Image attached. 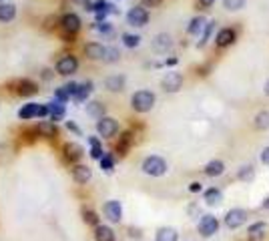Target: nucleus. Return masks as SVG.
I'll list each match as a JSON object with an SVG mask.
<instances>
[{"mask_svg": "<svg viewBox=\"0 0 269 241\" xmlns=\"http://www.w3.org/2000/svg\"><path fill=\"white\" fill-rule=\"evenodd\" d=\"M237 40V33L233 29H221L217 35H215V44H217V48H227V46H231L233 42Z\"/></svg>", "mask_w": 269, "mask_h": 241, "instance_id": "13", "label": "nucleus"}, {"mask_svg": "<svg viewBox=\"0 0 269 241\" xmlns=\"http://www.w3.org/2000/svg\"><path fill=\"white\" fill-rule=\"evenodd\" d=\"M203 173H205L207 177H211V179L221 177V175L225 173V163H223L221 159H213V161H209V163L203 167Z\"/></svg>", "mask_w": 269, "mask_h": 241, "instance_id": "18", "label": "nucleus"}, {"mask_svg": "<svg viewBox=\"0 0 269 241\" xmlns=\"http://www.w3.org/2000/svg\"><path fill=\"white\" fill-rule=\"evenodd\" d=\"M151 46H153V50L157 55H167L169 50L173 48V36L169 35V33H159V35L153 36Z\"/></svg>", "mask_w": 269, "mask_h": 241, "instance_id": "10", "label": "nucleus"}, {"mask_svg": "<svg viewBox=\"0 0 269 241\" xmlns=\"http://www.w3.org/2000/svg\"><path fill=\"white\" fill-rule=\"evenodd\" d=\"M16 18V6L10 2H2L0 4V22H12Z\"/></svg>", "mask_w": 269, "mask_h": 241, "instance_id": "25", "label": "nucleus"}, {"mask_svg": "<svg viewBox=\"0 0 269 241\" xmlns=\"http://www.w3.org/2000/svg\"><path fill=\"white\" fill-rule=\"evenodd\" d=\"M89 145H91V157L101 161L104 151H102V143L97 137H89Z\"/></svg>", "mask_w": 269, "mask_h": 241, "instance_id": "33", "label": "nucleus"}, {"mask_svg": "<svg viewBox=\"0 0 269 241\" xmlns=\"http://www.w3.org/2000/svg\"><path fill=\"white\" fill-rule=\"evenodd\" d=\"M78 70V59L74 55H65L63 59H59L57 63V72L63 74V76H70Z\"/></svg>", "mask_w": 269, "mask_h": 241, "instance_id": "9", "label": "nucleus"}, {"mask_svg": "<svg viewBox=\"0 0 269 241\" xmlns=\"http://www.w3.org/2000/svg\"><path fill=\"white\" fill-rule=\"evenodd\" d=\"M261 163L269 167V147H265V149L261 151Z\"/></svg>", "mask_w": 269, "mask_h": 241, "instance_id": "46", "label": "nucleus"}, {"mask_svg": "<svg viewBox=\"0 0 269 241\" xmlns=\"http://www.w3.org/2000/svg\"><path fill=\"white\" fill-rule=\"evenodd\" d=\"M95 241H115V231L109 225H97L95 227Z\"/></svg>", "mask_w": 269, "mask_h": 241, "instance_id": "29", "label": "nucleus"}, {"mask_svg": "<svg viewBox=\"0 0 269 241\" xmlns=\"http://www.w3.org/2000/svg\"><path fill=\"white\" fill-rule=\"evenodd\" d=\"M127 22H129L131 26H134V29L147 26V22H149V10H147L143 4L133 6V8L127 12Z\"/></svg>", "mask_w": 269, "mask_h": 241, "instance_id": "6", "label": "nucleus"}, {"mask_svg": "<svg viewBox=\"0 0 269 241\" xmlns=\"http://www.w3.org/2000/svg\"><path fill=\"white\" fill-rule=\"evenodd\" d=\"M97 133H99V137H102V139H113L119 133V121L104 115V117H101V119L97 121Z\"/></svg>", "mask_w": 269, "mask_h": 241, "instance_id": "5", "label": "nucleus"}, {"mask_svg": "<svg viewBox=\"0 0 269 241\" xmlns=\"http://www.w3.org/2000/svg\"><path fill=\"white\" fill-rule=\"evenodd\" d=\"M48 109H50V121L52 123H59V121H63L65 119V103H61V101H52V103H48Z\"/></svg>", "mask_w": 269, "mask_h": 241, "instance_id": "26", "label": "nucleus"}, {"mask_svg": "<svg viewBox=\"0 0 269 241\" xmlns=\"http://www.w3.org/2000/svg\"><path fill=\"white\" fill-rule=\"evenodd\" d=\"M223 8L227 12H239L245 8V0H223Z\"/></svg>", "mask_w": 269, "mask_h": 241, "instance_id": "35", "label": "nucleus"}, {"mask_svg": "<svg viewBox=\"0 0 269 241\" xmlns=\"http://www.w3.org/2000/svg\"><path fill=\"white\" fill-rule=\"evenodd\" d=\"M235 179L237 181H243V183H251L253 179H255V167L251 165V163H247V165H241L235 173Z\"/></svg>", "mask_w": 269, "mask_h": 241, "instance_id": "24", "label": "nucleus"}, {"mask_svg": "<svg viewBox=\"0 0 269 241\" xmlns=\"http://www.w3.org/2000/svg\"><path fill=\"white\" fill-rule=\"evenodd\" d=\"M18 89H16V93L20 95V97H33L38 93V85L31 81V78H22V81H18V85H16Z\"/></svg>", "mask_w": 269, "mask_h": 241, "instance_id": "19", "label": "nucleus"}, {"mask_svg": "<svg viewBox=\"0 0 269 241\" xmlns=\"http://www.w3.org/2000/svg\"><path fill=\"white\" fill-rule=\"evenodd\" d=\"M59 24H61V29H63L65 33H70V35H76V33L80 31V18H78V14H74V12L63 14L61 20H59Z\"/></svg>", "mask_w": 269, "mask_h": 241, "instance_id": "12", "label": "nucleus"}, {"mask_svg": "<svg viewBox=\"0 0 269 241\" xmlns=\"http://www.w3.org/2000/svg\"><path fill=\"white\" fill-rule=\"evenodd\" d=\"M261 207H263V209H269V195H267V197H265V199H263V203H261Z\"/></svg>", "mask_w": 269, "mask_h": 241, "instance_id": "52", "label": "nucleus"}, {"mask_svg": "<svg viewBox=\"0 0 269 241\" xmlns=\"http://www.w3.org/2000/svg\"><path fill=\"white\" fill-rule=\"evenodd\" d=\"M161 89L165 93H179L183 89V74L177 72V70H171L167 72L163 78H161Z\"/></svg>", "mask_w": 269, "mask_h": 241, "instance_id": "8", "label": "nucleus"}, {"mask_svg": "<svg viewBox=\"0 0 269 241\" xmlns=\"http://www.w3.org/2000/svg\"><path fill=\"white\" fill-rule=\"evenodd\" d=\"M63 38H65L67 42H74V35H70V33H65V31H63Z\"/></svg>", "mask_w": 269, "mask_h": 241, "instance_id": "48", "label": "nucleus"}, {"mask_svg": "<svg viewBox=\"0 0 269 241\" xmlns=\"http://www.w3.org/2000/svg\"><path fill=\"white\" fill-rule=\"evenodd\" d=\"M197 231H199V235L201 237H213L217 231H219V219L215 217V215H211V213H207V215H201V219H199V223H197Z\"/></svg>", "mask_w": 269, "mask_h": 241, "instance_id": "4", "label": "nucleus"}, {"mask_svg": "<svg viewBox=\"0 0 269 241\" xmlns=\"http://www.w3.org/2000/svg\"><path fill=\"white\" fill-rule=\"evenodd\" d=\"M203 199H205V203L209 207H215L221 203L223 193H221V189H217V187H209V189L203 193Z\"/></svg>", "mask_w": 269, "mask_h": 241, "instance_id": "23", "label": "nucleus"}, {"mask_svg": "<svg viewBox=\"0 0 269 241\" xmlns=\"http://www.w3.org/2000/svg\"><path fill=\"white\" fill-rule=\"evenodd\" d=\"M85 55H87V59H91V61H104L106 46H102L101 42H89V44L85 46Z\"/></svg>", "mask_w": 269, "mask_h": 241, "instance_id": "16", "label": "nucleus"}, {"mask_svg": "<svg viewBox=\"0 0 269 241\" xmlns=\"http://www.w3.org/2000/svg\"><path fill=\"white\" fill-rule=\"evenodd\" d=\"M102 213H104V217H106L111 223H119V221L123 219V205H121V201L111 199V201H106V203L102 205Z\"/></svg>", "mask_w": 269, "mask_h": 241, "instance_id": "11", "label": "nucleus"}, {"mask_svg": "<svg viewBox=\"0 0 269 241\" xmlns=\"http://www.w3.org/2000/svg\"><path fill=\"white\" fill-rule=\"evenodd\" d=\"M93 81H87V83H83V85H78V91H76V95H74V101L76 103H85L87 99H89V95L93 93Z\"/></svg>", "mask_w": 269, "mask_h": 241, "instance_id": "28", "label": "nucleus"}, {"mask_svg": "<svg viewBox=\"0 0 269 241\" xmlns=\"http://www.w3.org/2000/svg\"><path fill=\"white\" fill-rule=\"evenodd\" d=\"M50 76H52V70H42V78H44V81H48V78H50Z\"/></svg>", "mask_w": 269, "mask_h": 241, "instance_id": "49", "label": "nucleus"}, {"mask_svg": "<svg viewBox=\"0 0 269 241\" xmlns=\"http://www.w3.org/2000/svg\"><path fill=\"white\" fill-rule=\"evenodd\" d=\"M205 26H207L205 16H195V18H191V22H189V26H187V35L201 36L203 31H205Z\"/></svg>", "mask_w": 269, "mask_h": 241, "instance_id": "22", "label": "nucleus"}, {"mask_svg": "<svg viewBox=\"0 0 269 241\" xmlns=\"http://www.w3.org/2000/svg\"><path fill=\"white\" fill-rule=\"evenodd\" d=\"M125 85H127L125 74H111V76L104 78V89L109 93H123L125 91Z\"/></svg>", "mask_w": 269, "mask_h": 241, "instance_id": "14", "label": "nucleus"}, {"mask_svg": "<svg viewBox=\"0 0 269 241\" xmlns=\"http://www.w3.org/2000/svg\"><path fill=\"white\" fill-rule=\"evenodd\" d=\"M157 103V95L153 91H147V89H141L137 91L133 97H131V109L134 113H149Z\"/></svg>", "mask_w": 269, "mask_h": 241, "instance_id": "1", "label": "nucleus"}, {"mask_svg": "<svg viewBox=\"0 0 269 241\" xmlns=\"http://www.w3.org/2000/svg\"><path fill=\"white\" fill-rule=\"evenodd\" d=\"M55 99H57V101H61V103H67V101H70V95L67 93V89H65V87H61V89H57V91H55Z\"/></svg>", "mask_w": 269, "mask_h": 241, "instance_id": "40", "label": "nucleus"}, {"mask_svg": "<svg viewBox=\"0 0 269 241\" xmlns=\"http://www.w3.org/2000/svg\"><path fill=\"white\" fill-rule=\"evenodd\" d=\"M67 129H68V131H72L74 135H78V137L83 135V131H80V127H78V125H76L74 121H67Z\"/></svg>", "mask_w": 269, "mask_h": 241, "instance_id": "43", "label": "nucleus"}, {"mask_svg": "<svg viewBox=\"0 0 269 241\" xmlns=\"http://www.w3.org/2000/svg\"><path fill=\"white\" fill-rule=\"evenodd\" d=\"M189 191H191V193H201V191H203V185L199 183V181H193V183L189 185Z\"/></svg>", "mask_w": 269, "mask_h": 241, "instance_id": "45", "label": "nucleus"}, {"mask_svg": "<svg viewBox=\"0 0 269 241\" xmlns=\"http://www.w3.org/2000/svg\"><path fill=\"white\" fill-rule=\"evenodd\" d=\"M141 169H143L145 175H149V177H163V175L169 171V165L163 157H159V155H149V157L143 161Z\"/></svg>", "mask_w": 269, "mask_h": 241, "instance_id": "2", "label": "nucleus"}, {"mask_svg": "<svg viewBox=\"0 0 269 241\" xmlns=\"http://www.w3.org/2000/svg\"><path fill=\"white\" fill-rule=\"evenodd\" d=\"M74 4H87V2H91V0H72Z\"/></svg>", "mask_w": 269, "mask_h": 241, "instance_id": "53", "label": "nucleus"}, {"mask_svg": "<svg viewBox=\"0 0 269 241\" xmlns=\"http://www.w3.org/2000/svg\"><path fill=\"white\" fill-rule=\"evenodd\" d=\"M213 31H215V20H209L207 26H205V31H203L201 38H199V42H197V48H203V46L209 42V38H211V35H213Z\"/></svg>", "mask_w": 269, "mask_h": 241, "instance_id": "34", "label": "nucleus"}, {"mask_svg": "<svg viewBox=\"0 0 269 241\" xmlns=\"http://www.w3.org/2000/svg\"><path fill=\"white\" fill-rule=\"evenodd\" d=\"M36 133H38L40 137L55 139L59 135V127H57V123H52V121H42V123H38Z\"/></svg>", "mask_w": 269, "mask_h": 241, "instance_id": "20", "label": "nucleus"}, {"mask_svg": "<svg viewBox=\"0 0 269 241\" xmlns=\"http://www.w3.org/2000/svg\"><path fill=\"white\" fill-rule=\"evenodd\" d=\"M179 231L175 227H159L155 233V241H177Z\"/></svg>", "mask_w": 269, "mask_h": 241, "instance_id": "27", "label": "nucleus"}, {"mask_svg": "<svg viewBox=\"0 0 269 241\" xmlns=\"http://www.w3.org/2000/svg\"><path fill=\"white\" fill-rule=\"evenodd\" d=\"M104 113H106V106H104L101 101H91V103H87V115H91V117H95V119H101V117H104Z\"/></svg>", "mask_w": 269, "mask_h": 241, "instance_id": "31", "label": "nucleus"}, {"mask_svg": "<svg viewBox=\"0 0 269 241\" xmlns=\"http://www.w3.org/2000/svg\"><path fill=\"white\" fill-rule=\"evenodd\" d=\"M63 151H65V157H67L70 163L83 159V155H85V149H83L78 143H67V145L63 147Z\"/></svg>", "mask_w": 269, "mask_h": 241, "instance_id": "21", "label": "nucleus"}, {"mask_svg": "<svg viewBox=\"0 0 269 241\" xmlns=\"http://www.w3.org/2000/svg\"><path fill=\"white\" fill-rule=\"evenodd\" d=\"M113 167H115V159H113V155L111 153H104L101 159V169L106 173L113 171Z\"/></svg>", "mask_w": 269, "mask_h": 241, "instance_id": "39", "label": "nucleus"}, {"mask_svg": "<svg viewBox=\"0 0 269 241\" xmlns=\"http://www.w3.org/2000/svg\"><path fill=\"white\" fill-rule=\"evenodd\" d=\"M65 89H67V93L70 95V99H74V95H76V91H78V83H72V81H70V83L65 85Z\"/></svg>", "mask_w": 269, "mask_h": 241, "instance_id": "42", "label": "nucleus"}, {"mask_svg": "<svg viewBox=\"0 0 269 241\" xmlns=\"http://www.w3.org/2000/svg\"><path fill=\"white\" fill-rule=\"evenodd\" d=\"M131 143H133V133H131V131H125V133L121 135V139H119V145H117V151H119V155H121V157H125V155H127V151H129Z\"/></svg>", "mask_w": 269, "mask_h": 241, "instance_id": "30", "label": "nucleus"}, {"mask_svg": "<svg viewBox=\"0 0 269 241\" xmlns=\"http://www.w3.org/2000/svg\"><path fill=\"white\" fill-rule=\"evenodd\" d=\"M95 31H99V33H102V35H111L113 33V26L104 20V22H95V26H93Z\"/></svg>", "mask_w": 269, "mask_h": 241, "instance_id": "41", "label": "nucleus"}, {"mask_svg": "<svg viewBox=\"0 0 269 241\" xmlns=\"http://www.w3.org/2000/svg\"><path fill=\"white\" fill-rule=\"evenodd\" d=\"M83 219H85L87 225H93V227L101 225V223H99V215H97L93 209H83Z\"/></svg>", "mask_w": 269, "mask_h": 241, "instance_id": "37", "label": "nucleus"}, {"mask_svg": "<svg viewBox=\"0 0 269 241\" xmlns=\"http://www.w3.org/2000/svg\"><path fill=\"white\" fill-rule=\"evenodd\" d=\"M91 177H93V171H91L89 165H74V167H72V179H74L78 185L89 183Z\"/></svg>", "mask_w": 269, "mask_h": 241, "instance_id": "17", "label": "nucleus"}, {"mask_svg": "<svg viewBox=\"0 0 269 241\" xmlns=\"http://www.w3.org/2000/svg\"><path fill=\"white\" fill-rule=\"evenodd\" d=\"M197 2H199V6H203V8H209V6L215 4V0H197Z\"/></svg>", "mask_w": 269, "mask_h": 241, "instance_id": "47", "label": "nucleus"}, {"mask_svg": "<svg viewBox=\"0 0 269 241\" xmlns=\"http://www.w3.org/2000/svg\"><path fill=\"white\" fill-rule=\"evenodd\" d=\"M161 2H163V0H141V4H143L145 8H157V6H161Z\"/></svg>", "mask_w": 269, "mask_h": 241, "instance_id": "44", "label": "nucleus"}, {"mask_svg": "<svg viewBox=\"0 0 269 241\" xmlns=\"http://www.w3.org/2000/svg\"><path fill=\"white\" fill-rule=\"evenodd\" d=\"M34 117H50L48 104L26 103L20 111H18V119H20V121H31Z\"/></svg>", "mask_w": 269, "mask_h": 241, "instance_id": "3", "label": "nucleus"}, {"mask_svg": "<svg viewBox=\"0 0 269 241\" xmlns=\"http://www.w3.org/2000/svg\"><path fill=\"white\" fill-rule=\"evenodd\" d=\"M267 235V223L265 221H255L247 229V239L249 241H261Z\"/></svg>", "mask_w": 269, "mask_h": 241, "instance_id": "15", "label": "nucleus"}, {"mask_svg": "<svg viewBox=\"0 0 269 241\" xmlns=\"http://www.w3.org/2000/svg\"><path fill=\"white\" fill-rule=\"evenodd\" d=\"M121 61V50L115 48V46H106V55H104V61L102 63H119Z\"/></svg>", "mask_w": 269, "mask_h": 241, "instance_id": "36", "label": "nucleus"}, {"mask_svg": "<svg viewBox=\"0 0 269 241\" xmlns=\"http://www.w3.org/2000/svg\"><path fill=\"white\" fill-rule=\"evenodd\" d=\"M123 38V44L127 46V48H137L139 44H141V36L139 35H131V33H125V35L121 36Z\"/></svg>", "mask_w": 269, "mask_h": 241, "instance_id": "38", "label": "nucleus"}, {"mask_svg": "<svg viewBox=\"0 0 269 241\" xmlns=\"http://www.w3.org/2000/svg\"><path fill=\"white\" fill-rule=\"evenodd\" d=\"M165 65H167V67H173V65H177V59H167V61H165Z\"/></svg>", "mask_w": 269, "mask_h": 241, "instance_id": "50", "label": "nucleus"}, {"mask_svg": "<svg viewBox=\"0 0 269 241\" xmlns=\"http://www.w3.org/2000/svg\"><path fill=\"white\" fill-rule=\"evenodd\" d=\"M249 219V213L245 211V209H241V207H233V209H229L227 213H225V227H229V229H239L245 221Z\"/></svg>", "mask_w": 269, "mask_h": 241, "instance_id": "7", "label": "nucleus"}, {"mask_svg": "<svg viewBox=\"0 0 269 241\" xmlns=\"http://www.w3.org/2000/svg\"><path fill=\"white\" fill-rule=\"evenodd\" d=\"M253 127L257 131H267L269 129V111H259L253 119Z\"/></svg>", "mask_w": 269, "mask_h": 241, "instance_id": "32", "label": "nucleus"}, {"mask_svg": "<svg viewBox=\"0 0 269 241\" xmlns=\"http://www.w3.org/2000/svg\"><path fill=\"white\" fill-rule=\"evenodd\" d=\"M263 93H265V97H269V78L265 81V85H263Z\"/></svg>", "mask_w": 269, "mask_h": 241, "instance_id": "51", "label": "nucleus"}]
</instances>
